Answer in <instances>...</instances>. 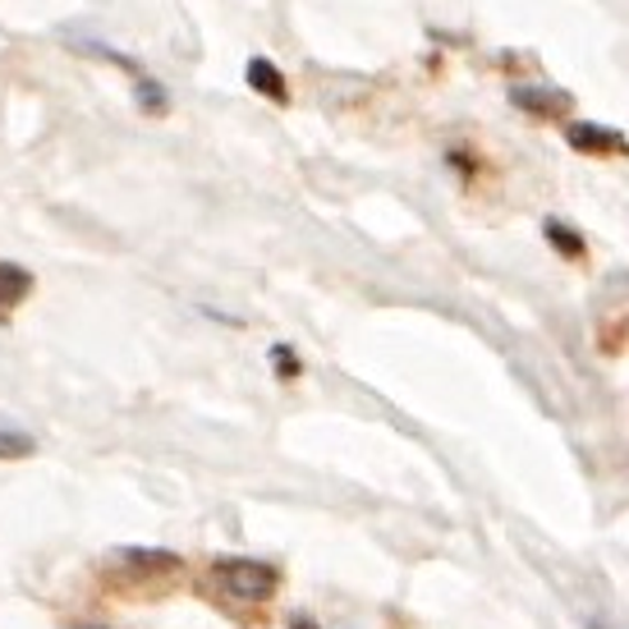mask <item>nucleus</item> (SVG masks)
<instances>
[{
  "label": "nucleus",
  "instance_id": "nucleus-11",
  "mask_svg": "<svg viewBox=\"0 0 629 629\" xmlns=\"http://www.w3.org/2000/svg\"><path fill=\"white\" fill-rule=\"evenodd\" d=\"M272 363H276V377H281V382L304 377V363L294 358V350H289V345H272Z\"/></svg>",
  "mask_w": 629,
  "mask_h": 629
},
{
  "label": "nucleus",
  "instance_id": "nucleus-2",
  "mask_svg": "<svg viewBox=\"0 0 629 629\" xmlns=\"http://www.w3.org/2000/svg\"><path fill=\"white\" fill-rule=\"evenodd\" d=\"M510 106L524 110V116H533V120H561L574 110V97L561 92V88H547V83H514Z\"/></svg>",
  "mask_w": 629,
  "mask_h": 629
},
{
  "label": "nucleus",
  "instance_id": "nucleus-14",
  "mask_svg": "<svg viewBox=\"0 0 629 629\" xmlns=\"http://www.w3.org/2000/svg\"><path fill=\"white\" fill-rule=\"evenodd\" d=\"M88 629H101V625H88Z\"/></svg>",
  "mask_w": 629,
  "mask_h": 629
},
{
  "label": "nucleus",
  "instance_id": "nucleus-7",
  "mask_svg": "<svg viewBox=\"0 0 629 629\" xmlns=\"http://www.w3.org/2000/svg\"><path fill=\"white\" fill-rule=\"evenodd\" d=\"M28 294H32V272L19 263H0V313L19 308Z\"/></svg>",
  "mask_w": 629,
  "mask_h": 629
},
{
  "label": "nucleus",
  "instance_id": "nucleus-8",
  "mask_svg": "<svg viewBox=\"0 0 629 629\" xmlns=\"http://www.w3.org/2000/svg\"><path fill=\"white\" fill-rule=\"evenodd\" d=\"M73 51H79V56H92V60H106V65H116V69H125L129 73V79H138V73H142V65L134 60V56H125V51H116V47H106V42H97V37H73V42H69Z\"/></svg>",
  "mask_w": 629,
  "mask_h": 629
},
{
  "label": "nucleus",
  "instance_id": "nucleus-6",
  "mask_svg": "<svg viewBox=\"0 0 629 629\" xmlns=\"http://www.w3.org/2000/svg\"><path fill=\"white\" fill-rule=\"evenodd\" d=\"M542 235H547V244L557 248V253H566L570 263H583V257H588L583 235L570 226V220H561V216H547V220H542Z\"/></svg>",
  "mask_w": 629,
  "mask_h": 629
},
{
  "label": "nucleus",
  "instance_id": "nucleus-10",
  "mask_svg": "<svg viewBox=\"0 0 629 629\" xmlns=\"http://www.w3.org/2000/svg\"><path fill=\"white\" fill-rule=\"evenodd\" d=\"M37 455V441L28 432H6L0 427V460H28Z\"/></svg>",
  "mask_w": 629,
  "mask_h": 629
},
{
  "label": "nucleus",
  "instance_id": "nucleus-4",
  "mask_svg": "<svg viewBox=\"0 0 629 629\" xmlns=\"http://www.w3.org/2000/svg\"><path fill=\"white\" fill-rule=\"evenodd\" d=\"M116 561H120L125 570H134V574H142V579L179 574V570H184V561L175 557V551H161V547H125V551H116Z\"/></svg>",
  "mask_w": 629,
  "mask_h": 629
},
{
  "label": "nucleus",
  "instance_id": "nucleus-3",
  "mask_svg": "<svg viewBox=\"0 0 629 629\" xmlns=\"http://www.w3.org/2000/svg\"><path fill=\"white\" fill-rule=\"evenodd\" d=\"M566 142L583 157H620L625 153V134L607 129V125H593V120H570Z\"/></svg>",
  "mask_w": 629,
  "mask_h": 629
},
{
  "label": "nucleus",
  "instance_id": "nucleus-1",
  "mask_svg": "<svg viewBox=\"0 0 629 629\" xmlns=\"http://www.w3.org/2000/svg\"><path fill=\"white\" fill-rule=\"evenodd\" d=\"M216 583L226 588L230 598H239V602H267V598H276L281 574H276L267 561L220 557V561H216Z\"/></svg>",
  "mask_w": 629,
  "mask_h": 629
},
{
  "label": "nucleus",
  "instance_id": "nucleus-12",
  "mask_svg": "<svg viewBox=\"0 0 629 629\" xmlns=\"http://www.w3.org/2000/svg\"><path fill=\"white\" fill-rule=\"evenodd\" d=\"M289 629H317V625H313L308 616H294V620H289Z\"/></svg>",
  "mask_w": 629,
  "mask_h": 629
},
{
  "label": "nucleus",
  "instance_id": "nucleus-9",
  "mask_svg": "<svg viewBox=\"0 0 629 629\" xmlns=\"http://www.w3.org/2000/svg\"><path fill=\"white\" fill-rule=\"evenodd\" d=\"M134 101H138L142 116H166V110H170V92H166V88H161L147 69L134 79Z\"/></svg>",
  "mask_w": 629,
  "mask_h": 629
},
{
  "label": "nucleus",
  "instance_id": "nucleus-13",
  "mask_svg": "<svg viewBox=\"0 0 629 629\" xmlns=\"http://www.w3.org/2000/svg\"><path fill=\"white\" fill-rule=\"evenodd\" d=\"M593 629H607V625H593Z\"/></svg>",
  "mask_w": 629,
  "mask_h": 629
},
{
  "label": "nucleus",
  "instance_id": "nucleus-5",
  "mask_svg": "<svg viewBox=\"0 0 629 629\" xmlns=\"http://www.w3.org/2000/svg\"><path fill=\"white\" fill-rule=\"evenodd\" d=\"M244 79H248V88H253L257 97H267V101H276V106H289V83H285V73H281L276 60L253 56V60L244 65Z\"/></svg>",
  "mask_w": 629,
  "mask_h": 629
}]
</instances>
